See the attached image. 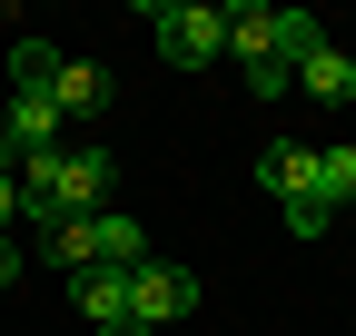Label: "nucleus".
Instances as JSON below:
<instances>
[{
  "label": "nucleus",
  "instance_id": "nucleus-8",
  "mask_svg": "<svg viewBox=\"0 0 356 336\" xmlns=\"http://www.w3.org/2000/svg\"><path fill=\"white\" fill-rule=\"evenodd\" d=\"M40 258L70 267V277H89V267H99V237H89V218H50V228H40Z\"/></svg>",
  "mask_w": 356,
  "mask_h": 336
},
{
  "label": "nucleus",
  "instance_id": "nucleus-3",
  "mask_svg": "<svg viewBox=\"0 0 356 336\" xmlns=\"http://www.w3.org/2000/svg\"><path fill=\"white\" fill-rule=\"evenodd\" d=\"M257 178L277 188V208H317V149L307 139H267L257 149Z\"/></svg>",
  "mask_w": 356,
  "mask_h": 336
},
{
  "label": "nucleus",
  "instance_id": "nucleus-12",
  "mask_svg": "<svg viewBox=\"0 0 356 336\" xmlns=\"http://www.w3.org/2000/svg\"><path fill=\"white\" fill-rule=\"evenodd\" d=\"M10 218H20V178L0 168V237H10Z\"/></svg>",
  "mask_w": 356,
  "mask_h": 336
},
{
  "label": "nucleus",
  "instance_id": "nucleus-4",
  "mask_svg": "<svg viewBox=\"0 0 356 336\" xmlns=\"http://www.w3.org/2000/svg\"><path fill=\"white\" fill-rule=\"evenodd\" d=\"M297 90L317 109H356V50H346V40H317V50L297 60Z\"/></svg>",
  "mask_w": 356,
  "mask_h": 336
},
{
  "label": "nucleus",
  "instance_id": "nucleus-10",
  "mask_svg": "<svg viewBox=\"0 0 356 336\" xmlns=\"http://www.w3.org/2000/svg\"><path fill=\"white\" fill-rule=\"evenodd\" d=\"M70 297H79V317H89V326H109V317H129V277L89 267V277H70Z\"/></svg>",
  "mask_w": 356,
  "mask_h": 336
},
{
  "label": "nucleus",
  "instance_id": "nucleus-2",
  "mask_svg": "<svg viewBox=\"0 0 356 336\" xmlns=\"http://www.w3.org/2000/svg\"><path fill=\"white\" fill-rule=\"evenodd\" d=\"M188 307H198V277H188V267H168V258H149L139 277H129V317H139L149 336H159V326H178Z\"/></svg>",
  "mask_w": 356,
  "mask_h": 336
},
{
  "label": "nucleus",
  "instance_id": "nucleus-15",
  "mask_svg": "<svg viewBox=\"0 0 356 336\" xmlns=\"http://www.w3.org/2000/svg\"><path fill=\"white\" fill-rule=\"evenodd\" d=\"M0 168H10V99H0Z\"/></svg>",
  "mask_w": 356,
  "mask_h": 336
},
{
  "label": "nucleus",
  "instance_id": "nucleus-13",
  "mask_svg": "<svg viewBox=\"0 0 356 336\" xmlns=\"http://www.w3.org/2000/svg\"><path fill=\"white\" fill-rule=\"evenodd\" d=\"M20 267H30V258H20L10 237H0V287H20Z\"/></svg>",
  "mask_w": 356,
  "mask_h": 336
},
{
  "label": "nucleus",
  "instance_id": "nucleus-6",
  "mask_svg": "<svg viewBox=\"0 0 356 336\" xmlns=\"http://www.w3.org/2000/svg\"><path fill=\"white\" fill-rule=\"evenodd\" d=\"M60 149V99L50 90H10V158H40Z\"/></svg>",
  "mask_w": 356,
  "mask_h": 336
},
{
  "label": "nucleus",
  "instance_id": "nucleus-11",
  "mask_svg": "<svg viewBox=\"0 0 356 336\" xmlns=\"http://www.w3.org/2000/svg\"><path fill=\"white\" fill-rule=\"evenodd\" d=\"M238 79H248L257 99H287V90H297V69H287V60H257V69H238Z\"/></svg>",
  "mask_w": 356,
  "mask_h": 336
},
{
  "label": "nucleus",
  "instance_id": "nucleus-5",
  "mask_svg": "<svg viewBox=\"0 0 356 336\" xmlns=\"http://www.w3.org/2000/svg\"><path fill=\"white\" fill-rule=\"evenodd\" d=\"M50 99H60V119H109V69L99 60H60L50 69Z\"/></svg>",
  "mask_w": 356,
  "mask_h": 336
},
{
  "label": "nucleus",
  "instance_id": "nucleus-14",
  "mask_svg": "<svg viewBox=\"0 0 356 336\" xmlns=\"http://www.w3.org/2000/svg\"><path fill=\"white\" fill-rule=\"evenodd\" d=\"M89 336H149V326L139 317H109V326H89Z\"/></svg>",
  "mask_w": 356,
  "mask_h": 336
},
{
  "label": "nucleus",
  "instance_id": "nucleus-9",
  "mask_svg": "<svg viewBox=\"0 0 356 336\" xmlns=\"http://www.w3.org/2000/svg\"><path fill=\"white\" fill-rule=\"evenodd\" d=\"M317 208H327V218H337V208H356V139L317 149Z\"/></svg>",
  "mask_w": 356,
  "mask_h": 336
},
{
  "label": "nucleus",
  "instance_id": "nucleus-7",
  "mask_svg": "<svg viewBox=\"0 0 356 336\" xmlns=\"http://www.w3.org/2000/svg\"><path fill=\"white\" fill-rule=\"evenodd\" d=\"M89 237H99V267H109V277H139V267H149V237H139V218H119V208H99Z\"/></svg>",
  "mask_w": 356,
  "mask_h": 336
},
{
  "label": "nucleus",
  "instance_id": "nucleus-1",
  "mask_svg": "<svg viewBox=\"0 0 356 336\" xmlns=\"http://www.w3.org/2000/svg\"><path fill=\"white\" fill-rule=\"evenodd\" d=\"M139 20L159 30V60L168 69H218V10H198V0H149Z\"/></svg>",
  "mask_w": 356,
  "mask_h": 336
}]
</instances>
